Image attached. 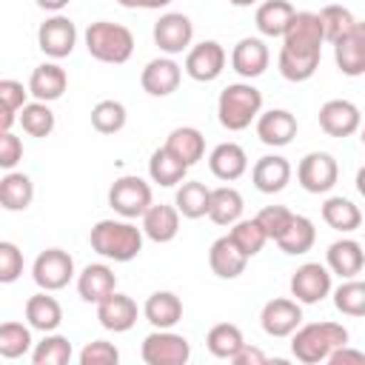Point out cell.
I'll return each instance as SVG.
<instances>
[{
    "instance_id": "cell-1",
    "label": "cell",
    "mask_w": 365,
    "mask_h": 365,
    "mask_svg": "<svg viewBox=\"0 0 365 365\" xmlns=\"http://www.w3.org/2000/svg\"><path fill=\"white\" fill-rule=\"evenodd\" d=\"M322 23L317 11H297L288 31L282 34V48L277 57V68L288 83H305L317 74L322 60Z\"/></svg>"
},
{
    "instance_id": "cell-2",
    "label": "cell",
    "mask_w": 365,
    "mask_h": 365,
    "mask_svg": "<svg viewBox=\"0 0 365 365\" xmlns=\"http://www.w3.org/2000/svg\"><path fill=\"white\" fill-rule=\"evenodd\" d=\"M143 240H145V231L143 225L137 228L131 220L120 217V220H100L91 234H88V245L94 254H100L103 259H111V262H131L134 257H140L143 251Z\"/></svg>"
},
{
    "instance_id": "cell-3",
    "label": "cell",
    "mask_w": 365,
    "mask_h": 365,
    "mask_svg": "<svg viewBox=\"0 0 365 365\" xmlns=\"http://www.w3.org/2000/svg\"><path fill=\"white\" fill-rule=\"evenodd\" d=\"M348 339L351 334L342 322H308L291 334V354L302 365H319L339 345H348Z\"/></svg>"
},
{
    "instance_id": "cell-4",
    "label": "cell",
    "mask_w": 365,
    "mask_h": 365,
    "mask_svg": "<svg viewBox=\"0 0 365 365\" xmlns=\"http://www.w3.org/2000/svg\"><path fill=\"white\" fill-rule=\"evenodd\" d=\"M262 114V91L251 80L228 83L217 97V120L225 131H245Z\"/></svg>"
},
{
    "instance_id": "cell-5",
    "label": "cell",
    "mask_w": 365,
    "mask_h": 365,
    "mask_svg": "<svg viewBox=\"0 0 365 365\" xmlns=\"http://www.w3.org/2000/svg\"><path fill=\"white\" fill-rule=\"evenodd\" d=\"M83 43L86 51L108 66H123L131 60L134 54V34L128 26L123 23H111V20H94L88 23V29L83 31Z\"/></svg>"
},
{
    "instance_id": "cell-6",
    "label": "cell",
    "mask_w": 365,
    "mask_h": 365,
    "mask_svg": "<svg viewBox=\"0 0 365 365\" xmlns=\"http://www.w3.org/2000/svg\"><path fill=\"white\" fill-rule=\"evenodd\" d=\"M151 202H154L151 185L137 174H123L108 188V205H111V211L117 217L137 220L151 208Z\"/></svg>"
},
{
    "instance_id": "cell-7",
    "label": "cell",
    "mask_w": 365,
    "mask_h": 365,
    "mask_svg": "<svg viewBox=\"0 0 365 365\" xmlns=\"http://www.w3.org/2000/svg\"><path fill=\"white\" fill-rule=\"evenodd\" d=\"M74 277H77L74 257L63 248H46L31 262V279L40 291H51V294L63 291Z\"/></svg>"
},
{
    "instance_id": "cell-8",
    "label": "cell",
    "mask_w": 365,
    "mask_h": 365,
    "mask_svg": "<svg viewBox=\"0 0 365 365\" xmlns=\"http://www.w3.org/2000/svg\"><path fill=\"white\" fill-rule=\"evenodd\" d=\"M140 356L145 365H185L191 359V342L171 328H154L143 339Z\"/></svg>"
},
{
    "instance_id": "cell-9",
    "label": "cell",
    "mask_w": 365,
    "mask_h": 365,
    "mask_svg": "<svg viewBox=\"0 0 365 365\" xmlns=\"http://www.w3.org/2000/svg\"><path fill=\"white\" fill-rule=\"evenodd\" d=\"M291 297L302 305H317L322 302L331 291H334V274L328 265L322 262H302L294 274H291Z\"/></svg>"
},
{
    "instance_id": "cell-10",
    "label": "cell",
    "mask_w": 365,
    "mask_h": 365,
    "mask_svg": "<svg viewBox=\"0 0 365 365\" xmlns=\"http://www.w3.org/2000/svg\"><path fill=\"white\" fill-rule=\"evenodd\" d=\"M151 37H154V46L163 54L174 57V54H182V51H188L194 46V23L182 11H165L154 23Z\"/></svg>"
},
{
    "instance_id": "cell-11",
    "label": "cell",
    "mask_w": 365,
    "mask_h": 365,
    "mask_svg": "<svg viewBox=\"0 0 365 365\" xmlns=\"http://www.w3.org/2000/svg\"><path fill=\"white\" fill-rule=\"evenodd\" d=\"M339 180V165L328 151H308L297 165V182L308 194H328Z\"/></svg>"
},
{
    "instance_id": "cell-12",
    "label": "cell",
    "mask_w": 365,
    "mask_h": 365,
    "mask_svg": "<svg viewBox=\"0 0 365 365\" xmlns=\"http://www.w3.org/2000/svg\"><path fill=\"white\" fill-rule=\"evenodd\" d=\"M37 46L48 60H63L77 46V26L66 14H51L37 29Z\"/></svg>"
},
{
    "instance_id": "cell-13",
    "label": "cell",
    "mask_w": 365,
    "mask_h": 365,
    "mask_svg": "<svg viewBox=\"0 0 365 365\" xmlns=\"http://www.w3.org/2000/svg\"><path fill=\"white\" fill-rule=\"evenodd\" d=\"M259 325L268 336L274 339H282V336H291L299 325H302V302H297L294 297H277V299H268L259 311Z\"/></svg>"
},
{
    "instance_id": "cell-14",
    "label": "cell",
    "mask_w": 365,
    "mask_h": 365,
    "mask_svg": "<svg viewBox=\"0 0 365 365\" xmlns=\"http://www.w3.org/2000/svg\"><path fill=\"white\" fill-rule=\"evenodd\" d=\"M225 48L217 40H202L185 51V74L197 83H214L225 68Z\"/></svg>"
},
{
    "instance_id": "cell-15",
    "label": "cell",
    "mask_w": 365,
    "mask_h": 365,
    "mask_svg": "<svg viewBox=\"0 0 365 365\" xmlns=\"http://www.w3.org/2000/svg\"><path fill=\"white\" fill-rule=\"evenodd\" d=\"M180 80H182V66L163 54V57H154L145 63V68L140 71V86L145 94L151 97H168L180 88Z\"/></svg>"
},
{
    "instance_id": "cell-16",
    "label": "cell",
    "mask_w": 365,
    "mask_h": 365,
    "mask_svg": "<svg viewBox=\"0 0 365 365\" xmlns=\"http://www.w3.org/2000/svg\"><path fill=\"white\" fill-rule=\"evenodd\" d=\"M319 128L328 134V137H351L362 128V114L356 108V103L351 100H325L319 106Z\"/></svg>"
},
{
    "instance_id": "cell-17",
    "label": "cell",
    "mask_w": 365,
    "mask_h": 365,
    "mask_svg": "<svg viewBox=\"0 0 365 365\" xmlns=\"http://www.w3.org/2000/svg\"><path fill=\"white\" fill-rule=\"evenodd\" d=\"M137 317H140V308L137 302L128 297V294H108L103 302H97V322L111 331V334H125L137 325Z\"/></svg>"
},
{
    "instance_id": "cell-18",
    "label": "cell",
    "mask_w": 365,
    "mask_h": 365,
    "mask_svg": "<svg viewBox=\"0 0 365 365\" xmlns=\"http://www.w3.org/2000/svg\"><path fill=\"white\" fill-rule=\"evenodd\" d=\"M271 63V51L265 46L262 37H242L234 48H231V68L242 77V80H257L265 74Z\"/></svg>"
},
{
    "instance_id": "cell-19",
    "label": "cell",
    "mask_w": 365,
    "mask_h": 365,
    "mask_svg": "<svg viewBox=\"0 0 365 365\" xmlns=\"http://www.w3.org/2000/svg\"><path fill=\"white\" fill-rule=\"evenodd\" d=\"M254 128H257V137H259L262 145L282 148V145H288L297 137L299 123H297V117L288 108H268V111H262L257 117Z\"/></svg>"
},
{
    "instance_id": "cell-20",
    "label": "cell",
    "mask_w": 365,
    "mask_h": 365,
    "mask_svg": "<svg viewBox=\"0 0 365 365\" xmlns=\"http://www.w3.org/2000/svg\"><path fill=\"white\" fill-rule=\"evenodd\" d=\"M334 60L345 77L365 74V20H356L354 29L334 43Z\"/></svg>"
},
{
    "instance_id": "cell-21",
    "label": "cell",
    "mask_w": 365,
    "mask_h": 365,
    "mask_svg": "<svg viewBox=\"0 0 365 365\" xmlns=\"http://www.w3.org/2000/svg\"><path fill=\"white\" fill-rule=\"evenodd\" d=\"M114 291H117V274L106 262H88L77 274V294H80L83 302L97 305V302H103Z\"/></svg>"
},
{
    "instance_id": "cell-22",
    "label": "cell",
    "mask_w": 365,
    "mask_h": 365,
    "mask_svg": "<svg viewBox=\"0 0 365 365\" xmlns=\"http://www.w3.org/2000/svg\"><path fill=\"white\" fill-rule=\"evenodd\" d=\"M325 265L331 268V274H336L339 279H351L362 271L365 265V245L351 240V237H342V240H334L325 251Z\"/></svg>"
},
{
    "instance_id": "cell-23",
    "label": "cell",
    "mask_w": 365,
    "mask_h": 365,
    "mask_svg": "<svg viewBox=\"0 0 365 365\" xmlns=\"http://www.w3.org/2000/svg\"><path fill=\"white\" fill-rule=\"evenodd\" d=\"M66 88H68V74H66V68H63L57 60L40 63V66L31 71V77H29V91H31V97H34V100H43V103L60 100V97L66 94Z\"/></svg>"
},
{
    "instance_id": "cell-24",
    "label": "cell",
    "mask_w": 365,
    "mask_h": 365,
    "mask_svg": "<svg viewBox=\"0 0 365 365\" xmlns=\"http://www.w3.org/2000/svg\"><path fill=\"white\" fill-rule=\"evenodd\" d=\"M251 182L259 194H279L291 182V163L282 154H265L254 163Z\"/></svg>"
},
{
    "instance_id": "cell-25",
    "label": "cell",
    "mask_w": 365,
    "mask_h": 365,
    "mask_svg": "<svg viewBox=\"0 0 365 365\" xmlns=\"http://www.w3.org/2000/svg\"><path fill=\"white\" fill-rule=\"evenodd\" d=\"M208 168L217 180L234 182L248 171V154L240 143H220L208 154Z\"/></svg>"
},
{
    "instance_id": "cell-26",
    "label": "cell",
    "mask_w": 365,
    "mask_h": 365,
    "mask_svg": "<svg viewBox=\"0 0 365 365\" xmlns=\"http://www.w3.org/2000/svg\"><path fill=\"white\" fill-rule=\"evenodd\" d=\"M208 265L211 271L220 277V279H237L245 265H248V257L240 251V245L225 234V237H217L208 248Z\"/></svg>"
},
{
    "instance_id": "cell-27",
    "label": "cell",
    "mask_w": 365,
    "mask_h": 365,
    "mask_svg": "<svg viewBox=\"0 0 365 365\" xmlns=\"http://www.w3.org/2000/svg\"><path fill=\"white\" fill-rule=\"evenodd\" d=\"M180 211L177 205H165V202H151V208L140 217L143 220V231L151 242H171L180 234Z\"/></svg>"
},
{
    "instance_id": "cell-28",
    "label": "cell",
    "mask_w": 365,
    "mask_h": 365,
    "mask_svg": "<svg viewBox=\"0 0 365 365\" xmlns=\"http://www.w3.org/2000/svg\"><path fill=\"white\" fill-rule=\"evenodd\" d=\"M26 322L40 331V334H51L60 328L63 322V305L51 297V291H37L26 299Z\"/></svg>"
},
{
    "instance_id": "cell-29",
    "label": "cell",
    "mask_w": 365,
    "mask_h": 365,
    "mask_svg": "<svg viewBox=\"0 0 365 365\" xmlns=\"http://www.w3.org/2000/svg\"><path fill=\"white\" fill-rule=\"evenodd\" d=\"M297 9L291 0H262L257 6V14H254V23H257V31L262 37H282L294 20Z\"/></svg>"
},
{
    "instance_id": "cell-30",
    "label": "cell",
    "mask_w": 365,
    "mask_h": 365,
    "mask_svg": "<svg viewBox=\"0 0 365 365\" xmlns=\"http://www.w3.org/2000/svg\"><path fill=\"white\" fill-rule=\"evenodd\" d=\"M143 317L151 328H174L182 319V299L174 291H154L143 305Z\"/></svg>"
},
{
    "instance_id": "cell-31",
    "label": "cell",
    "mask_w": 365,
    "mask_h": 365,
    "mask_svg": "<svg viewBox=\"0 0 365 365\" xmlns=\"http://www.w3.org/2000/svg\"><path fill=\"white\" fill-rule=\"evenodd\" d=\"M185 174H188V165L180 157H174L165 145L151 151V157H148V177H151V182H157L160 188H174V185H180L185 180Z\"/></svg>"
},
{
    "instance_id": "cell-32",
    "label": "cell",
    "mask_w": 365,
    "mask_h": 365,
    "mask_svg": "<svg viewBox=\"0 0 365 365\" xmlns=\"http://www.w3.org/2000/svg\"><path fill=\"white\" fill-rule=\"evenodd\" d=\"M174 205L177 211L185 217V220H200V217H208V208H211V188L200 180H182L177 185V194H174Z\"/></svg>"
},
{
    "instance_id": "cell-33",
    "label": "cell",
    "mask_w": 365,
    "mask_h": 365,
    "mask_svg": "<svg viewBox=\"0 0 365 365\" xmlns=\"http://www.w3.org/2000/svg\"><path fill=\"white\" fill-rule=\"evenodd\" d=\"M242 211H245V200L234 185L211 188V208H208L211 222H217L222 228H231L237 220H242Z\"/></svg>"
},
{
    "instance_id": "cell-34",
    "label": "cell",
    "mask_w": 365,
    "mask_h": 365,
    "mask_svg": "<svg viewBox=\"0 0 365 365\" xmlns=\"http://www.w3.org/2000/svg\"><path fill=\"white\" fill-rule=\"evenodd\" d=\"M165 148H168L174 157H180V160L191 168L194 163H200V160L205 157V137H202V131L194 128V125H177V128L168 134Z\"/></svg>"
},
{
    "instance_id": "cell-35",
    "label": "cell",
    "mask_w": 365,
    "mask_h": 365,
    "mask_svg": "<svg viewBox=\"0 0 365 365\" xmlns=\"http://www.w3.org/2000/svg\"><path fill=\"white\" fill-rule=\"evenodd\" d=\"M322 220H325L328 228H334L339 234H351L362 225V211L354 200L336 194V197H328L322 202Z\"/></svg>"
},
{
    "instance_id": "cell-36",
    "label": "cell",
    "mask_w": 365,
    "mask_h": 365,
    "mask_svg": "<svg viewBox=\"0 0 365 365\" xmlns=\"http://www.w3.org/2000/svg\"><path fill=\"white\" fill-rule=\"evenodd\" d=\"M34 200V182L23 171H6L0 180V205L6 211H26Z\"/></svg>"
},
{
    "instance_id": "cell-37",
    "label": "cell",
    "mask_w": 365,
    "mask_h": 365,
    "mask_svg": "<svg viewBox=\"0 0 365 365\" xmlns=\"http://www.w3.org/2000/svg\"><path fill=\"white\" fill-rule=\"evenodd\" d=\"M317 242V228L308 217L302 214H294V220L288 222V228L282 231V237L277 240V248L288 257H299V254H308Z\"/></svg>"
},
{
    "instance_id": "cell-38",
    "label": "cell",
    "mask_w": 365,
    "mask_h": 365,
    "mask_svg": "<svg viewBox=\"0 0 365 365\" xmlns=\"http://www.w3.org/2000/svg\"><path fill=\"white\" fill-rule=\"evenodd\" d=\"M31 325L29 322H14L6 319L0 325V356L3 359H20L26 354H31L34 339H31Z\"/></svg>"
},
{
    "instance_id": "cell-39",
    "label": "cell",
    "mask_w": 365,
    "mask_h": 365,
    "mask_svg": "<svg viewBox=\"0 0 365 365\" xmlns=\"http://www.w3.org/2000/svg\"><path fill=\"white\" fill-rule=\"evenodd\" d=\"M245 345L242 339V331L234 325V322H217L211 325V331L205 334V348L211 351V356L217 359H234V354Z\"/></svg>"
},
{
    "instance_id": "cell-40",
    "label": "cell",
    "mask_w": 365,
    "mask_h": 365,
    "mask_svg": "<svg viewBox=\"0 0 365 365\" xmlns=\"http://www.w3.org/2000/svg\"><path fill=\"white\" fill-rule=\"evenodd\" d=\"M71 356H74L71 339L57 334V331L43 334V339L34 342V348H31V362L34 365H66Z\"/></svg>"
},
{
    "instance_id": "cell-41",
    "label": "cell",
    "mask_w": 365,
    "mask_h": 365,
    "mask_svg": "<svg viewBox=\"0 0 365 365\" xmlns=\"http://www.w3.org/2000/svg\"><path fill=\"white\" fill-rule=\"evenodd\" d=\"M17 123H20V128H23L29 137H48V134L54 131V125H57L51 106L43 103V100H31V103H26V106L20 108Z\"/></svg>"
},
{
    "instance_id": "cell-42",
    "label": "cell",
    "mask_w": 365,
    "mask_h": 365,
    "mask_svg": "<svg viewBox=\"0 0 365 365\" xmlns=\"http://www.w3.org/2000/svg\"><path fill=\"white\" fill-rule=\"evenodd\" d=\"M228 237L240 245V251H242L248 259L257 257V254L265 248V242H268V234H265V228L259 225L257 217H242V220H237V222L228 228Z\"/></svg>"
},
{
    "instance_id": "cell-43",
    "label": "cell",
    "mask_w": 365,
    "mask_h": 365,
    "mask_svg": "<svg viewBox=\"0 0 365 365\" xmlns=\"http://www.w3.org/2000/svg\"><path fill=\"white\" fill-rule=\"evenodd\" d=\"M334 308L345 317H365V279H342L334 291Z\"/></svg>"
},
{
    "instance_id": "cell-44",
    "label": "cell",
    "mask_w": 365,
    "mask_h": 365,
    "mask_svg": "<svg viewBox=\"0 0 365 365\" xmlns=\"http://www.w3.org/2000/svg\"><path fill=\"white\" fill-rule=\"evenodd\" d=\"M319 23H322V34H325V43H336V40H342L351 29H354V23H356V17L351 14V9H345V6H339V3H331V6H322L319 11Z\"/></svg>"
},
{
    "instance_id": "cell-45",
    "label": "cell",
    "mask_w": 365,
    "mask_h": 365,
    "mask_svg": "<svg viewBox=\"0 0 365 365\" xmlns=\"http://www.w3.org/2000/svg\"><path fill=\"white\" fill-rule=\"evenodd\" d=\"M125 120H128V111H125V106L120 100H100L91 108V125L100 134H117V131H123L125 128Z\"/></svg>"
},
{
    "instance_id": "cell-46",
    "label": "cell",
    "mask_w": 365,
    "mask_h": 365,
    "mask_svg": "<svg viewBox=\"0 0 365 365\" xmlns=\"http://www.w3.org/2000/svg\"><path fill=\"white\" fill-rule=\"evenodd\" d=\"M257 220H259V225L265 228L268 240H271V242H277V240L282 237V231L288 228V222L294 220V211H291V208H285V205H265V208H259Z\"/></svg>"
},
{
    "instance_id": "cell-47",
    "label": "cell",
    "mask_w": 365,
    "mask_h": 365,
    "mask_svg": "<svg viewBox=\"0 0 365 365\" xmlns=\"http://www.w3.org/2000/svg\"><path fill=\"white\" fill-rule=\"evenodd\" d=\"M77 359H80V365H117L120 362V351L108 339H91L77 354Z\"/></svg>"
},
{
    "instance_id": "cell-48",
    "label": "cell",
    "mask_w": 365,
    "mask_h": 365,
    "mask_svg": "<svg viewBox=\"0 0 365 365\" xmlns=\"http://www.w3.org/2000/svg\"><path fill=\"white\" fill-rule=\"evenodd\" d=\"M29 86H23L20 80H11V77H6V80H0V111H14V114H20V108L29 103Z\"/></svg>"
},
{
    "instance_id": "cell-49",
    "label": "cell",
    "mask_w": 365,
    "mask_h": 365,
    "mask_svg": "<svg viewBox=\"0 0 365 365\" xmlns=\"http://www.w3.org/2000/svg\"><path fill=\"white\" fill-rule=\"evenodd\" d=\"M20 274H23V251L14 242L3 240L0 242V282L9 285L14 279H20Z\"/></svg>"
},
{
    "instance_id": "cell-50",
    "label": "cell",
    "mask_w": 365,
    "mask_h": 365,
    "mask_svg": "<svg viewBox=\"0 0 365 365\" xmlns=\"http://www.w3.org/2000/svg\"><path fill=\"white\" fill-rule=\"evenodd\" d=\"M20 160H23V140L14 137V131H0V168L14 171Z\"/></svg>"
},
{
    "instance_id": "cell-51",
    "label": "cell",
    "mask_w": 365,
    "mask_h": 365,
    "mask_svg": "<svg viewBox=\"0 0 365 365\" xmlns=\"http://www.w3.org/2000/svg\"><path fill=\"white\" fill-rule=\"evenodd\" d=\"M331 365H365V354L351 348V345H339L331 356H328Z\"/></svg>"
},
{
    "instance_id": "cell-52",
    "label": "cell",
    "mask_w": 365,
    "mask_h": 365,
    "mask_svg": "<svg viewBox=\"0 0 365 365\" xmlns=\"http://www.w3.org/2000/svg\"><path fill=\"white\" fill-rule=\"evenodd\" d=\"M234 365H262V362H268V356L259 351V348H254V345H242L237 354H234V359H231Z\"/></svg>"
},
{
    "instance_id": "cell-53",
    "label": "cell",
    "mask_w": 365,
    "mask_h": 365,
    "mask_svg": "<svg viewBox=\"0 0 365 365\" xmlns=\"http://www.w3.org/2000/svg\"><path fill=\"white\" fill-rule=\"evenodd\" d=\"M123 9H145V11H160L165 9L171 0H117Z\"/></svg>"
},
{
    "instance_id": "cell-54",
    "label": "cell",
    "mask_w": 365,
    "mask_h": 365,
    "mask_svg": "<svg viewBox=\"0 0 365 365\" xmlns=\"http://www.w3.org/2000/svg\"><path fill=\"white\" fill-rule=\"evenodd\" d=\"M43 11H51V14H63V9L71 3V0H34Z\"/></svg>"
},
{
    "instance_id": "cell-55",
    "label": "cell",
    "mask_w": 365,
    "mask_h": 365,
    "mask_svg": "<svg viewBox=\"0 0 365 365\" xmlns=\"http://www.w3.org/2000/svg\"><path fill=\"white\" fill-rule=\"evenodd\" d=\"M354 185H356L359 197H365V165H359V171H356V180H354Z\"/></svg>"
},
{
    "instance_id": "cell-56",
    "label": "cell",
    "mask_w": 365,
    "mask_h": 365,
    "mask_svg": "<svg viewBox=\"0 0 365 365\" xmlns=\"http://www.w3.org/2000/svg\"><path fill=\"white\" fill-rule=\"evenodd\" d=\"M231 6H237V9H248V6H257L259 0H228Z\"/></svg>"
},
{
    "instance_id": "cell-57",
    "label": "cell",
    "mask_w": 365,
    "mask_h": 365,
    "mask_svg": "<svg viewBox=\"0 0 365 365\" xmlns=\"http://www.w3.org/2000/svg\"><path fill=\"white\" fill-rule=\"evenodd\" d=\"M359 143H362V145H365V125H362V128H359Z\"/></svg>"
}]
</instances>
